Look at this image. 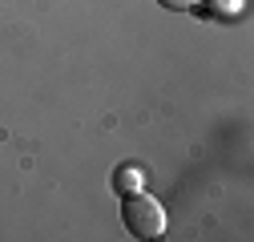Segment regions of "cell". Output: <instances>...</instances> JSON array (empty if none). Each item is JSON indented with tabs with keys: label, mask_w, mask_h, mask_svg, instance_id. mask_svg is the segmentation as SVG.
<instances>
[{
	"label": "cell",
	"mask_w": 254,
	"mask_h": 242,
	"mask_svg": "<svg viewBox=\"0 0 254 242\" xmlns=\"http://www.w3.org/2000/svg\"><path fill=\"white\" fill-rule=\"evenodd\" d=\"M210 16H218V20H230V16H242V0H214V8H210Z\"/></svg>",
	"instance_id": "3957f363"
},
{
	"label": "cell",
	"mask_w": 254,
	"mask_h": 242,
	"mask_svg": "<svg viewBox=\"0 0 254 242\" xmlns=\"http://www.w3.org/2000/svg\"><path fill=\"white\" fill-rule=\"evenodd\" d=\"M121 218H125V226H129L137 238H162L166 234V210H162V202L149 198V194H141V190L125 194Z\"/></svg>",
	"instance_id": "6da1fadb"
},
{
	"label": "cell",
	"mask_w": 254,
	"mask_h": 242,
	"mask_svg": "<svg viewBox=\"0 0 254 242\" xmlns=\"http://www.w3.org/2000/svg\"><path fill=\"white\" fill-rule=\"evenodd\" d=\"M141 170L133 166V162H125V166H117V174H113V186L121 190V194H129V190H141Z\"/></svg>",
	"instance_id": "7a4b0ae2"
},
{
	"label": "cell",
	"mask_w": 254,
	"mask_h": 242,
	"mask_svg": "<svg viewBox=\"0 0 254 242\" xmlns=\"http://www.w3.org/2000/svg\"><path fill=\"white\" fill-rule=\"evenodd\" d=\"M157 4H166V8H174V12H190V8H198L202 0H157Z\"/></svg>",
	"instance_id": "277c9868"
}]
</instances>
